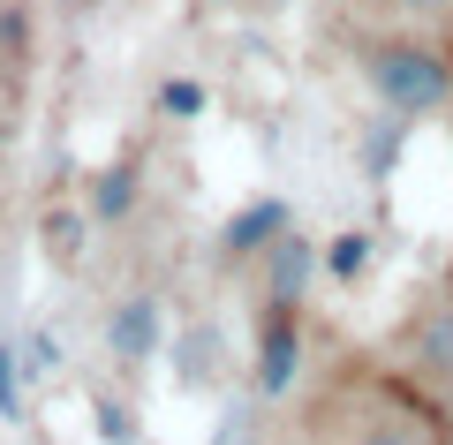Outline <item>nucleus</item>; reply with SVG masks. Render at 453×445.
Listing matches in <instances>:
<instances>
[{
	"mask_svg": "<svg viewBox=\"0 0 453 445\" xmlns=\"http://www.w3.org/2000/svg\"><path fill=\"white\" fill-rule=\"evenodd\" d=\"M363 76L386 98V113H438L453 98V53L431 38H378L363 53Z\"/></svg>",
	"mask_w": 453,
	"mask_h": 445,
	"instance_id": "f257e3e1",
	"label": "nucleus"
},
{
	"mask_svg": "<svg viewBox=\"0 0 453 445\" xmlns=\"http://www.w3.org/2000/svg\"><path fill=\"white\" fill-rule=\"evenodd\" d=\"M295 363H303V325H295L288 303H265V318H257V393L280 400L295 385Z\"/></svg>",
	"mask_w": 453,
	"mask_h": 445,
	"instance_id": "f03ea898",
	"label": "nucleus"
},
{
	"mask_svg": "<svg viewBox=\"0 0 453 445\" xmlns=\"http://www.w3.org/2000/svg\"><path fill=\"white\" fill-rule=\"evenodd\" d=\"M280 234H288V204H280V196H257V204H242L234 219H226L219 257H226V265H242V257H265Z\"/></svg>",
	"mask_w": 453,
	"mask_h": 445,
	"instance_id": "7ed1b4c3",
	"label": "nucleus"
},
{
	"mask_svg": "<svg viewBox=\"0 0 453 445\" xmlns=\"http://www.w3.org/2000/svg\"><path fill=\"white\" fill-rule=\"evenodd\" d=\"M303 280H310V242L280 234L273 249H265V303H303Z\"/></svg>",
	"mask_w": 453,
	"mask_h": 445,
	"instance_id": "20e7f679",
	"label": "nucleus"
},
{
	"mask_svg": "<svg viewBox=\"0 0 453 445\" xmlns=\"http://www.w3.org/2000/svg\"><path fill=\"white\" fill-rule=\"evenodd\" d=\"M151 348H159V303L151 295H129V303L113 310V355L121 363H144Z\"/></svg>",
	"mask_w": 453,
	"mask_h": 445,
	"instance_id": "39448f33",
	"label": "nucleus"
},
{
	"mask_svg": "<svg viewBox=\"0 0 453 445\" xmlns=\"http://www.w3.org/2000/svg\"><path fill=\"white\" fill-rule=\"evenodd\" d=\"M416 348H423V370L453 385V310H431V318L416 325Z\"/></svg>",
	"mask_w": 453,
	"mask_h": 445,
	"instance_id": "423d86ee",
	"label": "nucleus"
},
{
	"mask_svg": "<svg viewBox=\"0 0 453 445\" xmlns=\"http://www.w3.org/2000/svg\"><path fill=\"white\" fill-rule=\"evenodd\" d=\"M363 257H371V234H340L333 249H325V272H333V280H356Z\"/></svg>",
	"mask_w": 453,
	"mask_h": 445,
	"instance_id": "0eeeda50",
	"label": "nucleus"
},
{
	"mask_svg": "<svg viewBox=\"0 0 453 445\" xmlns=\"http://www.w3.org/2000/svg\"><path fill=\"white\" fill-rule=\"evenodd\" d=\"M129 181H136V166H113V174L98 181V219H121V211H129Z\"/></svg>",
	"mask_w": 453,
	"mask_h": 445,
	"instance_id": "6e6552de",
	"label": "nucleus"
},
{
	"mask_svg": "<svg viewBox=\"0 0 453 445\" xmlns=\"http://www.w3.org/2000/svg\"><path fill=\"white\" fill-rule=\"evenodd\" d=\"M386 16H408V23H431V16H453V0H378Z\"/></svg>",
	"mask_w": 453,
	"mask_h": 445,
	"instance_id": "1a4fd4ad",
	"label": "nucleus"
},
{
	"mask_svg": "<svg viewBox=\"0 0 453 445\" xmlns=\"http://www.w3.org/2000/svg\"><path fill=\"white\" fill-rule=\"evenodd\" d=\"M159 106H166V113H204V91H196V83H166Z\"/></svg>",
	"mask_w": 453,
	"mask_h": 445,
	"instance_id": "9d476101",
	"label": "nucleus"
},
{
	"mask_svg": "<svg viewBox=\"0 0 453 445\" xmlns=\"http://www.w3.org/2000/svg\"><path fill=\"white\" fill-rule=\"evenodd\" d=\"M356 445H416V430H401V423H378V430H363Z\"/></svg>",
	"mask_w": 453,
	"mask_h": 445,
	"instance_id": "9b49d317",
	"label": "nucleus"
},
{
	"mask_svg": "<svg viewBox=\"0 0 453 445\" xmlns=\"http://www.w3.org/2000/svg\"><path fill=\"white\" fill-rule=\"evenodd\" d=\"M446 23H453V16H446Z\"/></svg>",
	"mask_w": 453,
	"mask_h": 445,
	"instance_id": "f8f14e48",
	"label": "nucleus"
}]
</instances>
